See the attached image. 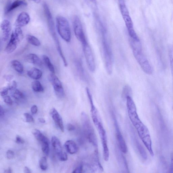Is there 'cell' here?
<instances>
[{"label":"cell","instance_id":"6da1fadb","mask_svg":"<svg viewBox=\"0 0 173 173\" xmlns=\"http://www.w3.org/2000/svg\"><path fill=\"white\" fill-rule=\"evenodd\" d=\"M128 116L135 127L140 138L151 156L154 155L152 142L148 128L141 121L137 113L136 106L130 96L126 98Z\"/></svg>","mask_w":173,"mask_h":173},{"label":"cell","instance_id":"7a4b0ae2","mask_svg":"<svg viewBox=\"0 0 173 173\" xmlns=\"http://www.w3.org/2000/svg\"><path fill=\"white\" fill-rule=\"evenodd\" d=\"M102 35V46L105 68L109 74L113 71V57L112 50L106 34V30L102 28L101 30Z\"/></svg>","mask_w":173,"mask_h":173},{"label":"cell","instance_id":"3957f363","mask_svg":"<svg viewBox=\"0 0 173 173\" xmlns=\"http://www.w3.org/2000/svg\"><path fill=\"white\" fill-rule=\"evenodd\" d=\"M130 45L135 59L144 72L149 75L152 74L153 69L143 54L141 42H131Z\"/></svg>","mask_w":173,"mask_h":173},{"label":"cell","instance_id":"277c9868","mask_svg":"<svg viewBox=\"0 0 173 173\" xmlns=\"http://www.w3.org/2000/svg\"><path fill=\"white\" fill-rule=\"evenodd\" d=\"M81 116L84 134L95 150H98V141L89 118L85 112H82Z\"/></svg>","mask_w":173,"mask_h":173},{"label":"cell","instance_id":"5b68a950","mask_svg":"<svg viewBox=\"0 0 173 173\" xmlns=\"http://www.w3.org/2000/svg\"><path fill=\"white\" fill-rule=\"evenodd\" d=\"M118 2L121 14L131 39L134 41H140V39L134 30L133 24L125 2L123 0H121Z\"/></svg>","mask_w":173,"mask_h":173},{"label":"cell","instance_id":"8992f818","mask_svg":"<svg viewBox=\"0 0 173 173\" xmlns=\"http://www.w3.org/2000/svg\"><path fill=\"white\" fill-rule=\"evenodd\" d=\"M56 24L57 32L61 37L66 42H70L71 32L68 20L62 16H57L56 17Z\"/></svg>","mask_w":173,"mask_h":173},{"label":"cell","instance_id":"52a82bcc","mask_svg":"<svg viewBox=\"0 0 173 173\" xmlns=\"http://www.w3.org/2000/svg\"><path fill=\"white\" fill-rule=\"evenodd\" d=\"M23 33L21 28L16 27L13 32L9 41L5 48V51L10 54L16 49L23 38Z\"/></svg>","mask_w":173,"mask_h":173},{"label":"cell","instance_id":"ba28073f","mask_svg":"<svg viewBox=\"0 0 173 173\" xmlns=\"http://www.w3.org/2000/svg\"><path fill=\"white\" fill-rule=\"evenodd\" d=\"M98 130L102 144L103 157L104 160L108 161L109 158V152L108 145L107 136L106 132L101 121L100 122L95 126Z\"/></svg>","mask_w":173,"mask_h":173},{"label":"cell","instance_id":"9c48e42d","mask_svg":"<svg viewBox=\"0 0 173 173\" xmlns=\"http://www.w3.org/2000/svg\"><path fill=\"white\" fill-rule=\"evenodd\" d=\"M82 46L88 67L90 72H94L95 70L96 65L91 49L88 42L82 44Z\"/></svg>","mask_w":173,"mask_h":173},{"label":"cell","instance_id":"30bf717a","mask_svg":"<svg viewBox=\"0 0 173 173\" xmlns=\"http://www.w3.org/2000/svg\"><path fill=\"white\" fill-rule=\"evenodd\" d=\"M73 26L75 36L78 41L82 44L87 42L81 21L77 16H75L73 18Z\"/></svg>","mask_w":173,"mask_h":173},{"label":"cell","instance_id":"8fae6325","mask_svg":"<svg viewBox=\"0 0 173 173\" xmlns=\"http://www.w3.org/2000/svg\"><path fill=\"white\" fill-rule=\"evenodd\" d=\"M112 114L115 131H116V139L119 148L123 153L126 154L127 152V148L126 142L123 138L120 130L116 116L114 113H113Z\"/></svg>","mask_w":173,"mask_h":173},{"label":"cell","instance_id":"7c38bea8","mask_svg":"<svg viewBox=\"0 0 173 173\" xmlns=\"http://www.w3.org/2000/svg\"><path fill=\"white\" fill-rule=\"evenodd\" d=\"M44 14L46 18L49 30L52 38L57 36L56 34L54 20L47 4L44 2L43 4Z\"/></svg>","mask_w":173,"mask_h":173},{"label":"cell","instance_id":"4fadbf2b","mask_svg":"<svg viewBox=\"0 0 173 173\" xmlns=\"http://www.w3.org/2000/svg\"><path fill=\"white\" fill-rule=\"evenodd\" d=\"M49 80L54 88L56 95L59 97L64 96V90L61 82L55 73H51L49 76Z\"/></svg>","mask_w":173,"mask_h":173},{"label":"cell","instance_id":"5bb4252c","mask_svg":"<svg viewBox=\"0 0 173 173\" xmlns=\"http://www.w3.org/2000/svg\"><path fill=\"white\" fill-rule=\"evenodd\" d=\"M2 33V39L3 41H8L10 36L11 32V25L8 20H4L1 24Z\"/></svg>","mask_w":173,"mask_h":173},{"label":"cell","instance_id":"9a60e30c","mask_svg":"<svg viewBox=\"0 0 173 173\" xmlns=\"http://www.w3.org/2000/svg\"><path fill=\"white\" fill-rule=\"evenodd\" d=\"M30 18L28 13L23 12L17 17L15 23L16 27H23L27 25L29 23Z\"/></svg>","mask_w":173,"mask_h":173},{"label":"cell","instance_id":"2e32d148","mask_svg":"<svg viewBox=\"0 0 173 173\" xmlns=\"http://www.w3.org/2000/svg\"><path fill=\"white\" fill-rule=\"evenodd\" d=\"M50 114L57 126L58 127L62 132H64V129L62 119L58 112L55 108H54L51 111Z\"/></svg>","mask_w":173,"mask_h":173},{"label":"cell","instance_id":"e0dca14e","mask_svg":"<svg viewBox=\"0 0 173 173\" xmlns=\"http://www.w3.org/2000/svg\"><path fill=\"white\" fill-rule=\"evenodd\" d=\"M27 5V3L25 1L23 0H16L7 6L5 11V14H8L18 8L25 6Z\"/></svg>","mask_w":173,"mask_h":173},{"label":"cell","instance_id":"ac0fdd59","mask_svg":"<svg viewBox=\"0 0 173 173\" xmlns=\"http://www.w3.org/2000/svg\"><path fill=\"white\" fill-rule=\"evenodd\" d=\"M51 143L53 148L59 158L63 153L60 141L56 137L54 136L52 137Z\"/></svg>","mask_w":173,"mask_h":173},{"label":"cell","instance_id":"d6986e66","mask_svg":"<svg viewBox=\"0 0 173 173\" xmlns=\"http://www.w3.org/2000/svg\"><path fill=\"white\" fill-rule=\"evenodd\" d=\"M132 138L133 143L136 149L138 150L140 156L144 159L147 158V154L146 153L145 150L143 146L140 144L138 140L136 138V136L134 135L133 133L132 134Z\"/></svg>","mask_w":173,"mask_h":173},{"label":"cell","instance_id":"ffe728a7","mask_svg":"<svg viewBox=\"0 0 173 173\" xmlns=\"http://www.w3.org/2000/svg\"><path fill=\"white\" fill-rule=\"evenodd\" d=\"M75 64L80 77L84 82H88V78L83 67L81 61L77 60Z\"/></svg>","mask_w":173,"mask_h":173},{"label":"cell","instance_id":"44dd1931","mask_svg":"<svg viewBox=\"0 0 173 173\" xmlns=\"http://www.w3.org/2000/svg\"><path fill=\"white\" fill-rule=\"evenodd\" d=\"M25 60L28 62L41 66L42 65V62L36 54H30L26 55L25 57Z\"/></svg>","mask_w":173,"mask_h":173},{"label":"cell","instance_id":"7402d4cb","mask_svg":"<svg viewBox=\"0 0 173 173\" xmlns=\"http://www.w3.org/2000/svg\"><path fill=\"white\" fill-rule=\"evenodd\" d=\"M65 146L66 150L70 154H76L78 151V146L73 141L69 140L66 141Z\"/></svg>","mask_w":173,"mask_h":173},{"label":"cell","instance_id":"603a6c76","mask_svg":"<svg viewBox=\"0 0 173 173\" xmlns=\"http://www.w3.org/2000/svg\"><path fill=\"white\" fill-rule=\"evenodd\" d=\"M28 76L35 80L41 78L42 76L41 71L37 68H33L30 69L27 72Z\"/></svg>","mask_w":173,"mask_h":173},{"label":"cell","instance_id":"cb8c5ba5","mask_svg":"<svg viewBox=\"0 0 173 173\" xmlns=\"http://www.w3.org/2000/svg\"><path fill=\"white\" fill-rule=\"evenodd\" d=\"M42 59L44 64H45L47 68L49 70L51 73H55L54 66L51 62L49 57L46 55H43L42 57Z\"/></svg>","mask_w":173,"mask_h":173},{"label":"cell","instance_id":"d4e9b609","mask_svg":"<svg viewBox=\"0 0 173 173\" xmlns=\"http://www.w3.org/2000/svg\"><path fill=\"white\" fill-rule=\"evenodd\" d=\"M32 134L35 138L41 143L44 142L49 141L47 137L43 135L41 132L38 129L34 130L32 131Z\"/></svg>","mask_w":173,"mask_h":173},{"label":"cell","instance_id":"484cf974","mask_svg":"<svg viewBox=\"0 0 173 173\" xmlns=\"http://www.w3.org/2000/svg\"><path fill=\"white\" fill-rule=\"evenodd\" d=\"M11 65L17 73H22L24 72V66L19 61L15 60H12L11 62Z\"/></svg>","mask_w":173,"mask_h":173},{"label":"cell","instance_id":"4316f807","mask_svg":"<svg viewBox=\"0 0 173 173\" xmlns=\"http://www.w3.org/2000/svg\"><path fill=\"white\" fill-rule=\"evenodd\" d=\"M31 86L33 90L35 92L41 93L44 91V88L42 84L38 80L33 82Z\"/></svg>","mask_w":173,"mask_h":173},{"label":"cell","instance_id":"83f0119b","mask_svg":"<svg viewBox=\"0 0 173 173\" xmlns=\"http://www.w3.org/2000/svg\"><path fill=\"white\" fill-rule=\"evenodd\" d=\"M26 39L27 41L32 45L36 46H39L41 45V43L39 40L33 35H27L26 36Z\"/></svg>","mask_w":173,"mask_h":173},{"label":"cell","instance_id":"f1b7e54d","mask_svg":"<svg viewBox=\"0 0 173 173\" xmlns=\"http://www.w3.org/2000/svg\"><path fill=\"white\" fill-rule=\"evenodd\" d=\"M132 94V89L131 87L128 85H126L123 89L122 93V97L123 100H126L128 96H131Z\"/></svg>","mask_w":173,"mask_h":173},{"label":"cell","instance_id":"f546056e","mask_svg":"<svg viewBox=\"0 0 173 173\" xmlns=\"http://www.w3.org/2000/svg\"><path fill=\"white\" fill-rule=\"evenodd\" d=\"M12 96L14 98L17 100L23 99L24 98V96L23 93L19 89H16L13 91Z\"/></svg>","mask_w":173,"mask_h":173},{"label":"cell","instance_id":"4dcf8cb0","mask_svg":"<svg viewBox=\"0 0 173 173\" xmlns=\"http://www.w3.org/2000/svg\"><path fill=\"white\" fill-rule=\"evenodd\" d=\"M49 141L44 142L41 143L42 152L46 156H48L50 152Z\"/></svg>","mask_w":173,"mask_h":173},{"label":"cell","instance_id":"1f68e13d","mask_svg":"<svg viewBox=\"0 0 173 173\" xmlns=\"http://www.w3.org/2000/svg\"><path fill=\"white\" fill-rule=\"evenodd\" d=\"M39 165L42 170H46L47 169L48 163L46 157H43L39 161Z\"/></svg>","mask_w":173,"mask_h":173},{"label":"cell","instance_id":"d6a6232c","mask_svg":"<svg viewBox=\"0 0 173 173\" xmlns=\"http://www.w3.org/2000/svg\"><path fill=\"white\" fill-rule=\"evenodd\" d=\"M169 56L170 67L173 77V46L170 47L169 50Z\"/></svg>","mask_w":173,"mask_h":173},{"label":"cell","instance_id":"836d02e7","mask_svg":"<svg viewBox=\"0 0 173 173\" xmlns=\"http://www.w3.org/2000/svg\"><path fill=\"white\" fill-rule=\"evenodd\" d=\"M7 86L9 90L13 91L16 89L17 84L15 81H11L8 83Z\"/></svg>","mask_w":173,"mask_h":173},{"label":"cell","instance_id":"e575fe53","mask_svg":"<svg viewBox=\"0 0 173 173\" xmlns=\"http://www.w3.org/2000/svg\"><path fill=\"white\" fill-rule=\"evenodd\" d=\"M24 115L26 118V122H34L33 117L28 113H24Z\"/></svg>","mask_w":173,"mask_h":173},{"label":"cell","instance_id":"d590c367","mask_svg":"<svg viewBox=\"0 0 173 173\" xmlns=\"http://www.w3.org/2000/svg\"><path fill=\"white\" fill-rule=\"evenodd\" d=\"M4 102L9 105H12L13 100L9 96L6 95L3 97Z\"/></svg>","mask_w":173,"mask_h":173},{"label":"cell","instance_id":"8d00e7d4","mask_svg":"<svg viewBox=\"0 0 173 173\" xmlns=\"http://www.w3.org/2000/svg\"><path fill=\"white\" fill-rule=\"evenodd\" d=\"M9 90L7 86L4 87L1 89V96L3 97L7 95Z\"/></svg>","mask_w":173,"mask_h":173},{"label":"cell","instance_id":"74e56055","mask_svg":"<svg viewBox=\"0 0 173 173\" xmlns=\"http://www.w3.org/2000/svg\"><path fill=\"white\" fill-rule=\"evenodd\" d=\"M7 157L8 159H12L14 157V153L13 150H9L7 152Z\"/></svg>","mask_w":173,"mask_h":173},{"label":"cell","instance_id":"f35d334b","mask_svg":"<svg viewBox=\"0 0 173 173\" xmlns=\"http://www.w3.org/2000/svg\"><path fill=\"white\" fill-rule=\"evenodd\" d=\"M83 170V166L82 164H80L73 171V173H82Z\"/></svg>","mask_w":173,"mask_h":173},{"label":"cell","instance_id":"ab89813d","mask_svg":"<svg viewBox=\"0 0 173 173\" xmlns=\"http://www.w3.org/2000/svg\"><path fill=\"white\" fill-rule=\"evenodd\" d=\"M14 75L12 74H8L4 75L3 78L6 79V80L8 82H9L12 81V80L14 78Z\"/></svg>","mask_w":173,"mask_h":173},{"label":"cell","instance_id":"60d3db41","mask_svg":"<svg viewBox=\"0 0 173 173\" xmlns=\"http://www.w3.org/2000/svg\"><path fill=\"white\" fill-rule=\"evenodd\" d=\"M16 142L18 144H23L24 143V140L19 135L16 137Z\"/></svg>","mask_w":173,"mask_h":173},{"label":"cell","instance_id":"b9f144b4","mask_svg":"<svg viewBox=\"0 0 173 173\" xmlns=\"http://www.w3.org/2000/svg\"><path fill=\"white\" fill-rule=\"evenodd\" d=\"M60 160L61 161H65L68 160V156L67 154L63 153L61 156L59 158Z\"/></svg>","mask_w":173,"mask_h":173},{"label":"cell","instance_id":"7bdbcfd3","mask_svg":"<svg viewBox=\"0 0 173 173\" xmlns=\"http://www.w3.org/2000/svg\"><path fill=\"white\" fill-rule=\"evenodd\" d=\"M38 111V108L37 105H34L32 106L31 108V112L33 114H36Z\"/></svg>","mask_w":173,"mask_h":173},{"label":"cell","instance_id":"ee69618b","mask_svg":"<svg viewBox=\"0 0 173 173\" xmlns=\"http://www.w3.org/2000/svg\"><path fill=\"white\" fill-rule=\"evenodd\" d=\"M68 130L69 131H74L75 129V127L71 123H69L67 126Z\"/></svg>","mask_w":173,"mask_h":173},{"label":"cell","instance_id":"f6af8a7d","mask_svg":"<svg viewBox=\"0 0 173 173\" xmlns=\"http://www.w3.org/2000/svg\"><path fill=\"white\" fill-rule=\"evenodd\" d=\"M170 172L173 173V154L171 156V163L170 169Z\"/></svg>","mask_w":173,"mask_h":173},{"label":"cell","instance_id":"bcb514c9","mask_svg":"<svg viewBox=\"0 0 173 173\" xmlns=\"http://www.w3.org/2000/svg\"><path fill=\"white\" fill-rule=\"evenodd\" d=\"M4 113H5L4 110L3 108L1 105V107H0V116H1V117L3 116L4 115Z\"/></svg>","mask_w":173,"mask_h":173},{"label":"cell","instance_id":"7dc6e473","mask_svg":"<svg viewBox=\"0 0 173 173\" xmlns=\"http://www.w3.org/2000/svg\"><path fill=\"white\" fill-rule=\"evenodd\" d=\"M24 172L25 173H32L31 170L28 167H25L24 168Z\"/></svg>","mask_w":173,"mask_h":173},{"label":"cell","instance_id":"c3c4849f","mask_svg":"<svg viewBox=\"0 0 173 173\" xmlns=\"http://www.w3.org/2000/svg\"><path fill=\"white\" fill-rule=\"evenodd\" d=\"M4 172L5 173H11L12 172V170L10 167H9L8 169L4 170Z\"/></svg>","mask_w":173,"mask_h":173},{"label":"cell","instance_id":"681fc988","mask_svg":"<svg viewBox=\"0 0 173 173\" xmlns=\"http://www.w3.org/2000/svg\"><path fill=\"white\" fill-rule=\"evenodd\" d=\"M38 121H39L41 123H45L46 122V121L45 120V119H43V118H39L38 119Z\"/></svg>","mask_w":173,"mask_h":173},{"label":"cell","instance_id":"f907efd6","mask_svg":"<svg viewBox=\"0 0 173 173\" xmlns=\"http://www.w3.org/2000/svg\"><path fill=\"white\" fill-rule=\"evenodd\" d=\"M88 1L96 5V0H88Z\"/></svg>","mask_w":173,"mask_h":173},{"label":"cell","instance_id":"816d5d0a","mask_svg":"<svg viewBox=\"0 0 173 173\" xmlns=\"http://www.w3.org/2000/svg\"><path fill=\"white\" fill-rule=\"evenodd\" d=\"M36 3H39L41 2V0H30Z\"/></svg>","mask_w":173,"mask_h":173}]
</instances>
